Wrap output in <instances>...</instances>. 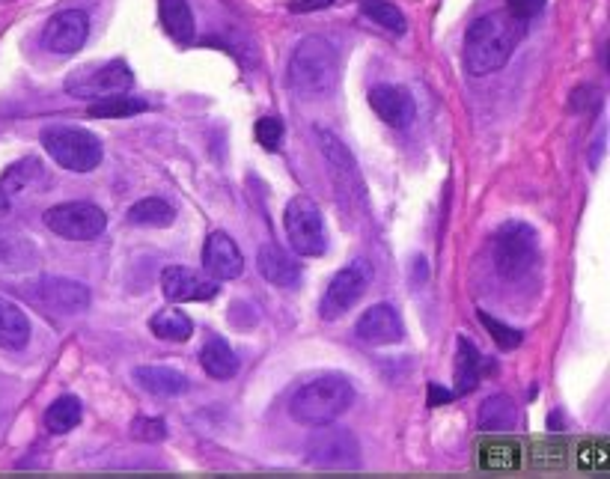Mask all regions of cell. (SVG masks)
<instances>
[{"label": "cell", "instance_id": "1", "mask_svg": "<svg viewBox=\"0 0 610 479\" xmlns=\"http://www.w3.org/2000/svg\"><path fill=\"white\" fill-rule=\"evenodd\" d=\"M524 36V21L506 12H488L480 15L468 33H465V54L462 63L474 78H486L500 72L509 57L515 54L518 42Z\"/></svg>", "mask_w": 610, "mask_h": 479}, {"label": "cell", "instance_id": "2", "mask_svg": "<svg viewBox=\"0 0 610 479\" xmlns=\"http://www.w3.org/2000/svg\"><path fill=\"white\" fill-rule=\"evenodd\" d=\"M340 81V54L325 36H304L286 69V84L295 96L301 99H316L325 96L337 87Z\"/></svg>", "mask_w": 610, "mask_h": 479}, {"label": "cell", "instance_id": "3", "mask_svg": "<svg viewBox=\"0 0 610 479\" xmlns=\"http://www.w3.org/2000/svg\"><path fill=\"white\" fill-rule=\"evenodd\" d=\"M355 405V387L346 375L328 372L295 390L289 399V414L301 426H325L340 420Z\"/></svg>", "mask_w": 610, "mask_h": 479}, {"label": "cell", "instance_id": "4", "mask_svg": "<svg viewBox=\"0 0 610 479\" xmlns=\"http://www.w3.org/2000/svg\"><path fill=\"white\" fill-rule=\"evenodd\" d=\"M494 271L503 280H524L539 265V236L524 221L503 224L491 239Z\"/></svg>", "mask_w": 610, "mask_h": 479}, {"label": "cell", "instance_id": "5", "mask_svg": "<svg viewBox=\"0 0 610 479\" xmlns=\"http://www.w3.org/2000/svg\"><path fill=\"white\" fill-rule=\"evenodd\" d=\"M42 146L45 152L72 173H93L102 158H105V146L102 140L78 125H54L42 131Z\"/></svg>", "mask_w": 610, "mask_h": 479}, {"label": "cell", "instance_id": "6", "mask_svg": "<svg viewBox=\"0 0 610 479\" xmlns=\"http://www.w3.org/2000/svg\"><path fill=\"white\" fill-rule=\"evenodd\" d=\"M316 140H319V149L328 161V173L334 179V188H337V200L343 206L346 215H355L358 209L366 206V185L361 170H358V161L355 155L349 152V146L334 134V131H325V128H316Z\"/></svg>", "mask_w": 610, "mask_h": 479}, {"label": "cell", "instance_id": "7", "mask_svg": "<svg viewBox=\"0 0 610 479\" xmlns=\"http://www.w3.org/2000/svg\"><path fill=\"white\" fill-rule=\"evenodd\" d=\"M316 432L307 438V462L313 468H325V471H349L361 465V444L355 438V432H349L346 426H313Z\"/></svg>", "mask_w": 610, "mask_h": 479}, {"label": "cell", "instance_id": "8", "mask_svg": "<svg viewBox=\"0 0 610 479\" xmlns=\"http://www.w3.org/2000/svg\"><path fill=\"white\" fill-rule=\"evenodd\" d=\"M283 227H286L289 244L298 256H322L328 250L322 209L313 197H307V194L292 197L286 203V212H283Z\"/></svg>", "mask_w": 610, "mask_h": 479}, {"label": "cell", "instance_id": "9", "mask_svg": "<svg viewBox=\"0 0 610 479\" xmlns=\"http://www.w3.org/2000/svg\"><path fill=\"white\" fill-rule=\"evenodd\" d=\"M24 295L30 304H39L51 313H60V316H78L90 307V286H84L81 280H72V277H39L33 283L24 286Z\"/></svg>", "mask_w": 610, "mask_h": 479}, {"label": "cell", "instance_id": "10", "mask_svg": "<svg viewBox=\"0 0 610 479\" xmlns=\"http://www.w3.org/2000/svg\"><path fill=\"white\" fill-rule=\"evenodd\" d=\"M369 283H372V262H369V259H355V262H349L346 268H340V271L331 277L328 289H325L322 310H319L322 319H325V322H334V319L346 316V313L364 298Z\"/></svg>", "mask_w": 610, "mask_h": 479}, {"label": "cell", "instance_id": "11", "mask_svg": "<svg viewBox=\"0 0 610 479\" xmlns=\"http://www.w3.org/2000/svg\"><path fill=\"white\" fill-rule=\"evenodd\" d=\"M134 87V72L128 69L125 60H114V63H102L96 69H81L75 78H69L66 90L72 99L81 102H99V99H111V96H122Z\"/></svg>", "mask_w": 610, "mask_h": 479}, {"label": "cell", "instance_id": "12", "mask_svg": "<svg viewBox=\"0 0 610 479\" xmlns=\"http://www.w3.org/2000/svg\"><path fill=\"white\" fill-rule=\"evenodd\" d=\"M45 227L57 236L69 241H90L99 239L108 227V215L96 203H60L45 212Z\"/></svg>", "mask_w": 610, "mask_h": 479}, {"label": "cell", "instance_id": "13", "mask_svg": "<svg viewBox=\"0 0 610 479\" xmlns=\"http://www.w3.org/2000/svg\"><path fill=\"white\" fill-rule=\"evenodd\" d=\"M90 36V15L84 9H63L48 18L42 30V48L57 57H72L87 45Z\"/></svg>", "mask_w": 610, "mask_h": 479}, {"label": "cell", "instance_id": "14", "mask_svg": "<svg viewBox=\"0 0 610 479\" xmlns=\"http://www.w3.org/2000/svg\"><path fill=\"white\" fill-rule=\"evenodd\" d=\"M161 292L173 304H188V301H212L218 295V283L206 280L194 268L185 265H167L161 271Z\"/></svg>", "mask_w": 610, "mask_h": 479}, {"label": "cell", "instance_id": "15", "mask_svg": "<svg viewBox=\"0 0 610 479\" xmlns=\"http://www.w3.org/2000/svg\"><path fill=\"white\" fill-rule=\"evenodd\" d=\"M355 334L369 346H396L405 337V322L393 304H372L358 319Z\"/></svg>", "mask_w": 610, "mask_h": 479}, {"label": "cell", "instance_id": "16", "mask_svg": "<svg viewBox=\"0 0 610 479\" xmlns=\"http://www.w3.org/2000/svg\"><path fill=\"white\" fill-rule=\"evenodd\" d=\"M369 105L378 114V120L390 128H408L417 117V105L405 87L396 84H378L369 90Z\"/></svg>", "mask_w": 610, "mask_h": 479}, {"label": "cell", "instance_id": "17", "mask_svg": "<svg viewBox=\"0 0 610 479\" xmlns=\"http://www.w3.org/2000/svg\"><path fill=\"white\" fill-rule=\"evenodd\" d=\"M203 265L215 280H236L244 271V256L233 236L218 230L203 244Z\"/></svg>", "mask_w": 610, "mask_h": 479}, {"label": "cell", "instance_id": "18", "mask_svg": "<svg viewBox=\"0 0 610 479\" xmlns=\"http://www.w3.org/2000/svg\"><path fill=\"white\" fill-rule=\"evenodd\" d=\"M256 265H259V274L271 286L292 289V286L301 283V262L292 253H286L280 244H262L259 256H256Z\"/></svg>", "mask_w": 610, "mask_h": 479}, {"label": "cell", "instance_id": "19", "mask_svg": "<svg viewBox=\"0 0 610 479\" xmlns=\"http://www.w3.org/2000/svg\"><path fill=\"white\" fill-rule=\"evenodd\" d=\"M134 381L152 396H182L188 393V378L173 366H134Z\"/></svg>", "mask_w": 610, "mask_h": 479}, {"label": "cell", "instance_id": "20", "mask_svg": "<svg viewBox=\"0 0 610 479\" xmlns=\"http://www.w3.org/2000/svg\"><path fill=\"white\" fill-rule=\"evenodd\" d=\"M39 265V250L24 233L0 227V271H30Z\"/></svg>", "mask_w": 610, "mask_h": 479}, {"label": "cell", "instance_id": "21", "mask_svg": "<svg viewBox=\"0 0 610 479\" xmlns=\"http://www.w3.org/2000/svg\"><path fill=\"white\" fill-rule=\"evenodd\" d=\"M30 343V319L21 307L0 295V349L18 352Z\"/></svg>", "mask_w": 610, "mask_h": 479}, {"label": "cell", "instance_id": "22", "mask_svg": "<svg viewBox=\"0 0 610 479\" xmlns=\"http://www.w3.org/2000/svg\"><path fill=\"white\" fill-rule=\"evenodd\" d=\"M158 15L170 39H176L179 45L194 42V12L188 0H158Z\"/></svg>", "mask_w": 610, "mask_h": 479}, {"label": "cell", "instance_id": "23", "mask_svg": "<svg viewBox=\"0 0 610 479\" xmlns=\"http://www.w3.org/2000/svg\"><path fill=\"white\" fill-rule=\"evenodd\" d=\"M200 363L206 369V375L218 378V381H227L239 372V358L233 352V346L224 340V337H209L203 352H200Z\"/></svg>", "mask_w": 610, "mask_h": 479}, {"label": "cell", "instance_id": "24", "mask_svg": "<svg viewBox=\"0 0 610 479\" xmlns=\"http://www.w3.org/2000/svg\"><path fill=\"white\" fill-rule=\"evenodd\" d=\"M477 423H480L483 432H509L518 423V408H515V402L506 393L488 396L486 402L480 405Z\"/></svg>", "mask_w": 610, "mask_h": 479}, {"label": "cell", "instance_id": "25", "mask_svg": "<svg viewBox=\"0 0 610 479\" xmlns=\"http://www.w3.org/2000/svg\"><path fill=\"white\" fill-rule=\"evenodd\" d=\"M480 366H483V358H480L477 346H474L468 337H459V340H456V393H459V396L477 390V384H480Z\"/></svg>", "mask_w": 610, "mask_h": 479}, {"label": "cell", "instance_id": "26", "mask_svg": "<svg viewBox=\"0 0 610 479\" xmlns=\"http://www.w3.org/2000/svg\"><path fill=\"white\" fill-rule=\"evenodd\" d=\"M149 331L158 337V340H167V343H185L191 340L194 334V322L182 313V310H158L152 319H149Z\"/></svg>", "mask_w": 610, "mask_h": 479}, {"label": "cell", "instance_id": "27", "mask_svg": "<svg viewBox=\"0 0 610 479\" xmlns=\"http://www.w3.org/2000/svg\"><path fill=\"white\" fill-rule=\"evenodd\" d=\"M81 417H84L81 399H78V396H60V399H54V402L48 405V411H45V429H48L51 435H66V432L78 429Z\"/></svg>", "mask_w": 610, "mask_h": 479}, {"label": "cell", "instance_id": "28", "mask_svg": "<svg viewBox=\"0 0 610 479\" xmlns=\"http://www.w3.org/2000/svg\"><path fill=\"white\" fill-rule=\"evenodd\" d=\"M173 221H176V209L158 197H146L128 209V224H134V227H158L161 230V227H170Z\"/></svg>", "mask_w": 610, "mask_h": 479}, {"label": "cell", "instance_id": "29", "mask_svg": "<svg viewBox=\"0 0 610 479\" xmlns=\"http://www.w3.org/2000/svg\"><path fill=\"white\" fill-rule=\"evenodd\" d=\"M42 179H45L42 161H36V158H24V161L12 164V167L3 173V179H0V191L12 200V197L21 194L27 185H36V182H42Z\"/></svg>", "mask_w": 610, "mask_h": 479}, {"label": "cell", "instance_id": "30", "mask_svg": "<svg viewBox=\"0 0 610 479\" xmlns=\"http://www.w3.org/2000/svg\"><path fill=\"white\" fill-rule=\"evenodd\" d=\"M149 111V105L143 99H134V96H111V99H99L90 105V117L96 120H122V117H134V114H143Z\"/></svg>", "mask_w": 610, "mask_h": 479}, {"label": "cell", "instance_id": "31", "mask_svg": "<svg viewBox=\"0 0 610 479\" xmlns=\"http://www.w3.org/2000/svg\"><path fill=\"white\" fill-rule=\"evenodd\" d=\"M361 9H364V15H369L378 27H384V30H390V33H396V36H402L405 27H408L402 9H396V6L387 3V0H361Z\"/></svg>", "mask_w": 610, "mask_h": 479}, {"label": "cell", "instance_id": "32", "mask_svg": "<svg viewBox=\"0 0 610 479\" xmlns=\"http://www.w3.org/2000/svg\"><path fill=\"white\" fill-rule=\"evenodd\" d=\"M480 322L486 325L488 334L494 337V343H497L503 352H509V349H515V346H521V334H518L515 328H509V325H503V322L491 319L488 313H480Z\"/></svg>", "mask_w": 610, "mask_h": 479}, {"label": "cell", "instance_id": "33", "mask_svg": "<svg viewBox=\"0 0 610 479\" xmlns=\"http://www.w3.org/2000/svg\"><path fill=\"white\" fill-rule=\"evenodd\" d=\"M131 435H134L137 441L155 444V441H164V438H167V423H164L161 417H137V420L131 423Z\"/></svg>", "mask_w": 610, "mask_h": 479}, {"label": "cell", "instance_id": "34", "mask_svg": "<svg viewBox=\"0 0 610 479\" xmlns=\"http://www.w3.org/2000/svg\"><path fill=\"white\" fill-rule=\"evenodd\" d=\"M256 140H259L262 149L274 152L280 146V140H283V120L280 117H262L256 122Z\"/></svg>", "mask_w": 610, "mask_h": 479}, {"label": "cell", "instance_id": "35", "mask_svg": "<svg viewBox=\"0 0 610 479\" xmlns=\"http://www.w3.org/2000/svg\"><path fill=\"white\" fill-rule=\"evenodd\" d=\"M506 3H509V12H512L515 18H521V21L536 18V15L545 9V0H506Z\"/></svg>", "mask_w": 610, "mask_h": 479}, {"label": "cell", "instance_id": "36", "mask_svg": "<svg viewBox=\"0 0 610 479\" xmlns=\"http://www.w3.org/2000/svg\"><path fill=\"white\" fill-rule=\"evenodd\" d=\"M453 390H447V387H441V384H429V408H441V405H447V402H453Z\"/></svg>", "mask_w": 610, "mask_h": 479}, {"label": "cell", "instance_id": "37", "mask_svg": "<svg viewBox=\"0 0 610 479\" xmlns=\"http://www.w3.org/2000/svg\"><path fill=\"white\" fill-rule=\"evenodd\" d=\"M334 0H292L289 9L292 12H316V9H328Z\"/></svg>", "mask_w": 610, "mask_h": 479}, {"label": "cell", "instance_id": "38", "mask_svg": "<svg viewBox=\"0 0 610 479\" xmlns=\"http://www.w3.org/2000/svg\"><path fill=\"white\" fill-rule=\"evenodd\" d=\"M557 423H560V411H554V414H551V420H548V429H554V432H557Z\"/></svg>", "mask_w": 610, "mask_h": 479}, {"label": "cell", "instance_id": "39", "mask_svg": "<svg viewBox=\"0 0 610 479\" xmlns=\"http://www.w3.org/2000/svg\"><path fill=\"white\" fill-rule=\"evenodd\" d=\"M6 209H9V197H6V194L0 191V212H6Z\"/></svg>", "mask_w": 610, "mask_h": 479}]
</instances>
